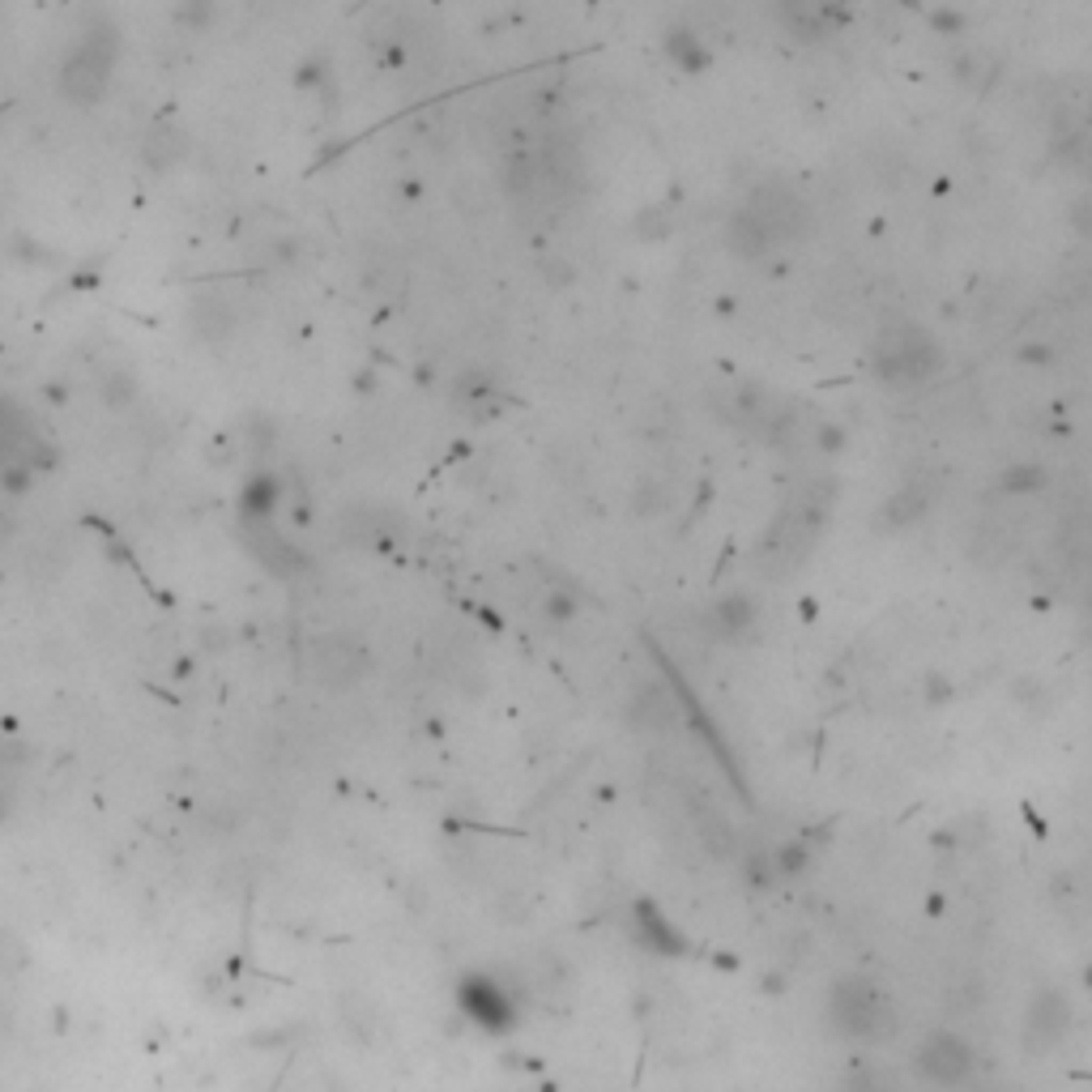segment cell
Wrapping results in <instances>:
<instances>
[{"instance_id":"obj_1","label":"cell","mask_w":1092,"mask_h":1092,"mask_svg":"<svg viewBox=\"0 0 1092 1092\" xmlns=\"http://www.w3.org/2000/svg\"><path fill=\"white\" fill-rule=\"evenodd\" d=\"M802 218L807 210L786 184H759L730 218V248L755 261V256L786 248L802 231Z\"/></svg>"},{"instance_id":"obj_2","label":"cell","mask_w":1092,"mask_h":1092,"mask_svg":"<svg viewBox=\"0 0 1092 1092\" xmlns=\"http://www.w3.org/2000/svg\"><path fill=\"white\" fill-rule=\"evenodd\" d=\"M871 367L892 389H918V384H926L943 367V355L926 329L892 325L871 342Z\"/></svg>"},{"instance_id":"obj_3","label":"cell","mask_w":1092,"mask_h":1092,"mask_svg":"<svg viewBox=\"0 0 1092 1092\" xmlns=\"http://www.w3.org/2000/svg\"><path fill=\"white\" fill-rule=\"evenodd\" d=\"M307 658H312V675L325 687H355L363 679V670H367L363 649L355 645V640H346V636H320L316 645L307 649Z\"/></svg>"},{"instance_id":"obj_4","label":"cell","mask_w":1092,"mask_h":1092,"mask_svg":"<svg viewBox=\"0 0 1092 1092\" xmlns=\"http://www.w3.org/2000/svg\"><path fill=\"white\" fill-rule=\"evenodd\" d=\"M823 508H828V487H819L815 495H802L798 504H790L777 521V551H807L815 530L823 526Z\"/></svg>"},{"instance_id":"obj_5","label":"cell","mask_w":1092,"mask_h":1092,"mask_svg":"<svg viewBox=\"0 0 1092 1092\" xmlns=\"http://www.w3.org/2000/svg\"><path fill=\"white\" fill-rule=\"evenodd\" d=\"M462 1003H466V1011H470L474 1020L487 1024V1029H504L508 1003H504V990H499L495 982H487V978H470V982L462 986Z\"/></svg>"},{"instance_id":"obj_6","label":"cell","mask_w":1092,"mask_h":1092,"mask_svg":"<svg viewBox=\"0 0 1092 1092\" xmlns=\"http://www.w3.org/2000/svg\"><path fill=\"white\" fill-rule=\"evenodd\" d=\"M107 64H111V56H103L99 43L78 47V56L69 60V69H64V86L78 94V90H82V78H90V94H94V90L107 82Z\"/></svg>"},{"instance_id":"obj_7","label":"cell","mask_w":1092,"mask_h":1092,"mask_svg":"<svg viewBox=\"0 0 1092 1092\" xmlns=\"http://www.w3.org/2000/svg\"><path fill=\"white\" fill-rule=\"evenodd\" d=\"M781 18H786L798 35L819 39V35L832 30V22H837V9H828V5H790V9H781Z\"/></svg>"},{"instance_id":"obj_8","label":"cell","mask_w":1092,"mask_h":1092,"mask_svg":"<svg viewBox=\"0 0 1092 1092\" xmlns=\"http://www.w3.org/2000/svg\"><path fill=\"white\" fill-rule=\"evenodd\" d=\"M926 508H930V483H922V478H909V483L901 487V495L887 504L892 521H918Z\"/></svg>"},{"instance_id":"obj_9","label":"cell","mask_w":1092,"mask_h":1092,"mask_svg":"<svg viewBox=\"0 0 1092 1092\" xmlns=\"http://www.w3.org/2000/svg\"><path fill=\"white\" fill-rule=\"evenodd\" d=\"M666 56L687 73L704 69V60H709V56H704V47H700V35H691V30H670L666 35Z\"/></svg>"},{"instance_id":"obj_10","label":"cell","mask_w":1092,"mask_h":1092,"mask_svg":"<svg viewBox=\"0 0 1092 1092\" xmlns=\"http://www.w3.org/2000/svg\"><path fill=\"white\" fill-rule=\"evenodd\" d=\"M709 623L722 631V636H734L751 623V602L747 598H722L713 611H709Z\"/></svg>"},{"instance_id":"obj_11","label":"cell","mask_w":1092,"mask_h":1092,"mask_svg":"<svg viewBox=\"0 0 1092 1092\" xmlns=\"http://www.w3.org/2000/svg\"><path fill=\"white\" fill-rule=\"evenodd\" d=\"M18 440H22V419L0 402V462L18 453Z\"/></svg>"},{"instance_id":"obj_12","label":"cell","mask_w":1092,"mask_h":1092,"mask_svg":"<svg viewBox=\"0 0 1092 1092\" xmlns=\"http://www.w3.org/2000/svg\"><path fill=\"white\" fill-rule=\"evenodd\" d=\"M1042 483H1046V474L1037 466H1011L1003 474V491H1042Z\"/></svg>"}]
</instances>
